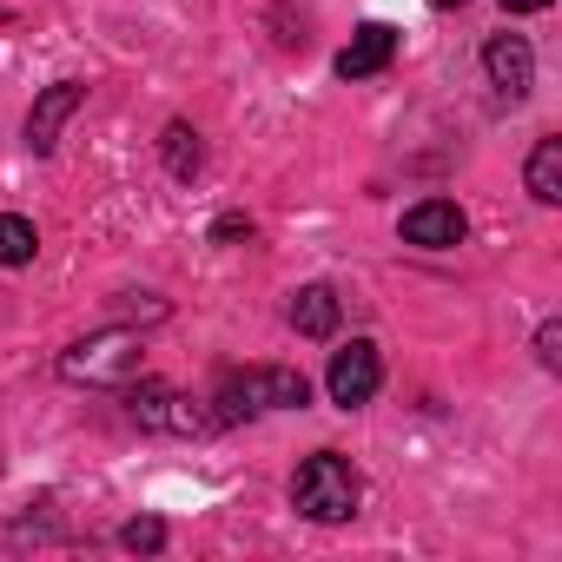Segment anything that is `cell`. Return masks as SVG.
I'll return each instance as SVG.
<instances>
[{"label":"cell","mask_w":562,"mask_h":562,"mask_svg":"<svg viewBox=\"0 0 562 562\" xmlns=\"http://www.w3.org/2000/svg\"><path fill=\"white\" fill-rule=\"evenodd\" d=\"M292 503H299L312 522H351L358 503H364V483H358V470H351L338 450H318V457L299 463V476H292Z\"/></svg>","instance_id":"cell-1"},{"label":"cell","mask_w":562,"mask_h":562,"mask_svg":"<svg viewBox=\"0 0 562 562\" xmlns=\"http://www.w3.org/2000/svg\"><path fill=\"white\" fill-rule=\"evenodd\" d=\"M305 404H312V384L299 371H278V364L232 371L218 384V424H238V417H258V411H305Z\"/></svg>","instance_id":"cell-2"},{"label":"cell","mask_w":562,"mask_h":562,"mask_svg":"<svg viewBox=\"0 0 562 562\" xmlns=\"http://www.w3.org/2000/svg\"><path fill=\"white\" fill-rule=\"evenodd\" d=\"M133 371H139V338H133V331L80 338V345L60 358V378H74V384H133Z\"/></svg>","instance_id":"cell-3"},{"label":"cell","mask_w":562,"mask_h":562,"mask_svg":"<svg viewBox=\"0 0 562 562\" xmlns=\"http://www.w3.org/2000/svg\"><path fill=\"white\" fill-rule=\"evenodd\" d=\"M378 384H384V364H378V345H371V338H351V345L331 358V371H325V391H331V404H338V411L371 404V397H378Z\"/></svg>","instance_id":"cell-4"},{"label":"cell","mask_w":562,"mask_h":562,"mask_svg":"<svg viewBox=\"0 0 562 562\" xmlns=\"http://www.w3.org/2000/svg\"><path fill=\"white\" fill-rule=\"evenodd\" d=\"M483 74H490V87L516 106V100L536 87V54H529V41H522V34H496V41L483 47Z\"/></svg>","instance_id":"cell-5"},{"label":"cell","mask_w":562,"mask_h":562,"mask_svg":"<svg viewBox=\"0 0 562 562\" xmlns=\"http://www.w3.org/2000/svg\"><path fill=\"white\" fill-rule=\"evenodd\" d=\"M80 106H87V87H80V80L47 87V93L34 100V113H27V146H34V153H54V146H60V126H67Z\"/></svg>","instance_id":"cell-6"},{"label":"cell","mask_w":562,"mask_h":562,"mask_svg":"<svg viewBox=\"0 0 562 562\" xmlns=\"http://www.w3.org/2000/svg\"><path fill=\"white\" fill-rule=\"evenodd\" d=\"M463 232H470V218L450 199H424V205L404 212V238L424 245V251H450V245H463Z\"/></svg>","instance_id":"cell-7"},{"label":"cell","mask_w":562,"mask_h":562,"mask_svg":"<svg viewBox=\"0 0 562 562\" xmlns=\"http://www.w3.org/2000/svg\"><path fill=\"white\" fill-rule=\"evenodd\" d=\"M126 397H133V417H139L146 430H199V411H192L172 384H159V378H139Z\"/></svg>","instance_id":"cell-8"},{"label":"cell","mask_w":562,"mask_h":562,"mask_svg":"<svg viewBox=\"0 0 562 562\" xmlns=\"http://www.w3.org/2000/svg\"><path fill=\"white\" fill-rule=\"evenodd\" d=\"M391 60H397V34H391L384 21H371V27H358L351 47L338 54V74H345V80H371V74H384Z\"/></svg>","instance_id":"cell-9"},{"label":"cell","mask_w":562,"mask_h":562,"mask_svg":"<svg viewBox=\"0 0 562 562\" xmlns=\"http://www.w3.org/2000/svg\"><path fill=\"white\" fill-rule=\"evenodd\" d=\"M292 325H299V338H331L338 331V292L331 285H305L292 299Z\"/></svg>","instance_id":"cell-10"},{"label":"cell","mask_w":562,"mask_h":562,"mask_svg":"<svg viewBox=\"0 0 562 562\" xmlns=\"http://www.w3.org/2000/svg\"><path fill=\"white\" fill-rule=\"evenodd\" d=\"M522 179H529V199H536V205H555V199H562V139H536Z\"/></svg>","instance_id":"cell-11"},{"label":"cell","mask_w":562,"mask_h":562,"mask_svg":"<svg viewBox=\"0 0 562 562\" xmlns=\"http://www.w3.org/2000/svg\"><path fill=\"white\" fill-rule=\"evenodd\" d=\"M34 251H41V232H34V218H21V212H0V265H34Z\"/></svg>","instance_id":"cell-12"},{"label":"cell","mask_w":562,"mask_h":562,"mask_svg":"<svg viewBox=\"0 0 562 562\" xmlns=\"http://www.w3.org/2000/svg\"><path fill=\"white\" fill-rule=\"evenodd\" d=\"M199 166H205V146H199V133H192L186 120H172V126H166V172H172V179H192Z\"/></svg>","instance_id":"cell-13"},{"label":"cell","mask_w":562,"mask_h":562,"mask_svg":"<svg viewBox=\"0 0 562 562\" xmlns=\"http://www.w3.org/2000/svg\"><path fill=\"white\" fill-rule=\"evenodd\" d=\"M120 542H126V549H159V542H166V522L139 516V522H126V529H120Z\"/></svg>","instance_id":"cell-14"},{"label":"cell","mask_w":562,"mask_h":562,"mask_svg":"<svg viewBox=\"0 0 562 562\" xmlns=\"http://www.w3.org/2000/svg\"><path fill=\"white\" fill-rule=\"evenodd\" d=\"M536 358H542V371H555V364H562V325H555V318L536 331Z\"/></svg>","instance_id":"cell-15"},{"label":"cell","mask_w":562,"mask_h":562,"mask_svg":"<svg viewBox=\"0 0 562 562\" xmlns=\"http://www.w3.org/2000/svg\"><path fill=\"white\" fill-rule=\"evenodd\" d=\"M238 238H251V218H238V212H225V218L212 225V245H238Z\"/></svg>","instance_id":"cell-16"},{"label":"cell","mask_w":562,"mask_h":562,"mask_svg":"<svg viewBox=\"0 0 562 562\" xmlns=\"http://www.w3.org/2000/svg\"><path fill=\"white\" fill-rule=\"evenodd\" d=\"M496 8H503V14H542L549 0H496Z\"/></svg>","instance_id":"cell-17"},{"label":"cell","mask_w":562,"mask_h":562,"mask_svg":"<svg viewBox=\"0 0 562 562\" xmlns=\"http://www.w3.org/2000/svg\"><path fill=\"white\" fill-rule=\"evenodd\" d=\"M430 8H463V0H430Z\"/></svg>","instance_id":"cell-18"}]
</instances>
